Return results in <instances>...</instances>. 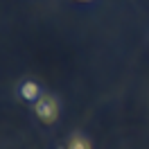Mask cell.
Returning a JSON list of instances; mask_svg holds the SVG:
<instances>
[{
  "label": "cell",
  "instance_id": "obj_1",
  "mask_svg": "<svg viewBox=\"0 0 149 149\" xmlns=\"http://www.w3.org/2000/svg\"><path fill=\"white\" fill-rule=\"evenodd\" d=\"M36 115L41 120L45 122V124H52V122L59 118V106H56V100L54 97H50V95H41L36 100Z\"/></svg>",
  "mask_w": 149,
  "mask_h": 149
},
{
  "label": "cell",
  "instance_id": "obj_2",
  "mask_svg": "<svg viewBox=\"0 0 149 149\" xmlns=\"http://www.w3.org/2000/svg\"><path fill=\"white\" fill-rule=\"evenodd\" d=\"M20 95H23V100H27V102H36L38 97H41V88H38L36 81H23Z\"/></svg>",
  "mask_w": 149,
  "mask_h": 149
},
{
  "label": "cell",
  "instance_id": "obj_3",
  "mask_svg": "<svg viewBox=\"0 0 149 149\" xmlns=\"http://www.w3.org/2000/svg\"><path fill=\"white\" fill-rule=\"evenodd\" d=\"M68 149H93V147H91V140H86L84 136H72L68 142Z\"/></svg>",
  "mask_w": 149,
  "mask_h": 149
},
{
  "label": "cell",
  "instance_id": "obj_4",
  "mask_svg": "<svg viewBox=\"0 0 149 149\" xmlns=\"http://www.w3.org/2000/svg\"><path fill=\"white\" fill-rule=\"evenodd\" d=\"M77 2H91V0H77Z\"/></svg>",
  "mask_w": 149,
  "mask_h": 149
}]
</instances>
